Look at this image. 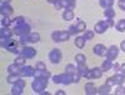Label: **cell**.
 Masks as SVG:
<instances>
[{"label":"cell","mask_w":125,"mask_h":95,"mask_svg":"<svg viewBox=\"0 0 125 95\" xmlns=\"http://www.w3.org/2000/svg\"><path fill=\"white\" fill-rule=\"evenodd\" d=\"M25 85H26L25 80H23V78H21L18 83H15L14 85H13L11 90H10V94H11V95H21V94L24 93Z\"/></svg>","instance_id":"ba28073f"},{"label":"cell","mask_w":125,"mask_h":95,"mask_svg":"<svg viewBox=\"0 0 125 95\" xmlns=\"http://www.w3.org/2000/svg\"><path fill=\"white\" fill-rule=\"evenodd\" d=\"M119 74H121V75H125V63L124 64H120V68H119Z\"/></svg>","instance_id":"f6af8a7d"},{"label":"cell","mask_w":125,"mask_h":95,"mask_svg":"<svg viewBox=\"0 0 125 95\" xmlns=\"http://www.w3.org/2000/svg\"><path fill=\"white\" fill-rule=\"evenodd\" d=\"M48 80L45 78H34L33 83H31V89L35 94H43L48 86Z\"/></svg>","instance_id":"7a4b0ae2"},{"label":"cell","mask_w":125,"mask_h":95,"mask_svg":"<svg viewBox=\"0 0 125 95\" xmlns=\"http://www.w3.org/2000/svg\"><path fill=\"white\" fill-rule=\"evenodd\" d=\"M34 78H45V79H50L51 78V74L48 69H44V70H40V69H36L35 70V74H34Z\"/></svg>","instance_id":"ac0fdd59"},{"label":"cell","mask_w":125,"mask_h":95,"mask_svg":"<svg viewBox=\"0 0 125 95\" xmlns=\"http://www.w3.org/2000/svg\"><path fill=\"white\" fill-rule=\"evenodd\" d=\"M10 0H1V4H9Z\"/></svg>","instance_id":"816d5d0a"},{"label":"cell","mask_w":125,"mask_h":95,"mask_svg":"<svg viewBox=\"0 0 125 95\" xmlns=\"http://www.w3.org/2000/svg\"><path fill=\"white\" fill-rule=\"evenodd\" d=\"M19 38H20L19 44L21 46H25L26 44H36L40 41V34L39 33H29V34L21 35Z\"/></svg>","instance_id":"3957f363"},{"label":"cell","mask_w":125,"mask_h":95,"mask_svg":"<svg viewBox=\"0 0 125 95\" xmlns=\"http://www.w3.org/2000/svg\"><path fill=\"white\" fill-rule=\"evenodd\" d=\"M68 31H69V34H70V35H75V34L78 33V30H76V26H75V24H74V25H70V26L68 28Z\"/></svg>","instance_id":"ab89813d"},{"label":"cell","mask_w":125,"mask_h":95,"mask_svg":"<svg viewBox=\"0 0 125 95\" xmlns=\"http://www.w3.org/2000/svg\"><path fill=\"white\" fill-rule=\"evenodd\" d=\"M25 61H26V58H24L23 55H19L18 58H15L14 63L15 64H18L19 66H24L25 65Z\"/></svg>","instance_id":"e575fe53"},{"label":"cell","mask_w":125,"mask_h":95,"mask_svg":"<svg viewBox=\"0 0 125 95\" xmlns=\"http://www.w3.org/2000/svg\"><path fill=\"white\" fill-rule=\"evenodd\" d=\"M85 43H86V40L84 36H76L75 38V46L79 48V49H83L85 46Z\"/></svg>","instance_id":"83f0119b"},{"label":"cell","mask_w":125,"mask_h":95,"mask_svg":"<svg viewBox=\"0 0 125 95\" xmlns=\"http://www.w3.org/2000/svg\"><path fill=\"white\" fill-rule=\"evenodd\" d=\"M62 19L65 20V21H70V20L74 19V11L70 9H66L62 11Z\"/></svg>","instance_id":"d4e9b609"},{"label":"cell","mask_w":125,"mask_h":95,"mask_svg":"<svg viewBox=\"0 0 125 95\" xmlns=\"http://www.w3.org/2000/svg\"><path fill=\"white\" fill-rule=\"evenodd\" d=\"M13 31H14V34H15L16 36H21V35H25V34L31 33V26H30L28 23H24V24H21V25L14 26Z\"/></svg>","instance_id":"52a82bcc"},{"label":"cell","mask_w":125,"mask_h":95,"mask_svg":"<svg viewBox=\"0 0 125 95\" xmlns=\"http://www.w3.org/2000/svg\"><path fill=\"white\" fill-rule=\"evenodd\" d=\"M76 70H78V68H75V65H73V64H68L65 66V73L70 74V75H73V74H74Z\"/></svg>","instance_id":"d590c367"},{"label":"cell","mask_w":125,"mask_h":95,"mask_svg":"<svg viewBox=\"0 0 125 95\" xmlns=\"http://www.w3.org/2000/svg\"><path fill=\"white\" fill-rule=\"evenodd\" d=\"M125 80V75H121L119 73H115L113 76L106 79V84H109L110 86H118V85H123V83Z\"/></svg>","instance_id":"5b68a950"},{"label":"cell","mask_w":125,"mask_h":95,"mask_svg":"<svg viewBox=\"0 0 125 95\" xmlns=\"http://www.w3.org/2000/svg\"><path fill=\"white\" fill-rule=\"evenodd\" d=\"M60 5H61V9H64V10H66V9H70V10H74V8L75 6H73L68 0H60Z\"/></svg>","instance_id":"1f68e13d"},{"label":"cell","mask_w":125,"mask_h":95,"mask_svg":"<svg viewBox=\"0 0 125 95\" xmlns=\"http://www.w3.org/2000/svg\"><path fill=\"white\" fill-rule=\"evenodd\" d=\"M94 54L98 55V56H106V53H108V48L103 44H96L95 46L93 48Z\"/></svg>","instance_id":"4fadbf2b"},{"label":"cell","mask_w":125,"mask_h":95,"mask_svg":"<svg viewBox=\"0 0 125 95\" xmlns=\"http://www.w3.org/2000/svg\"><path fill=\"white\" fill-rule=\"evenodd\" d=\"M78 21L75 23V26H76V30H78V33H84V31L86 30V24L85 21H83V20L80 19H76Z\"/></svg>","instance_id":"484cf974"},{"label":"cell","mask_w":125,"mask_h":95,"mask_svg":"<svg viewBox=\"0 0 125 95\" xmlns=\"http://www.w3.org/2000/svg\"><path fill=\"white\" fill-rule=\"evenodd\" d=\"M118 6L125 11V0H119V1H118Z\"/></svg>","instance_id":"ee69618b"},{"label":"cell","mask_w":125,"mask_h":95,"mask_svg":"<svg viewBox=\"0 0 125 95\" xmlns=\"http://www.w3.org/2000/svg\"><path fill=\"white\" fill-rule=\"evenodd\" d=\"M35 68H36V69H40V70H44V69H46V66H45V64H44L43 61H38Z\"/></svg>","instance_id":"60d3db41"},{"label":"cell","mask_w":125,"mask_h":95,"mask_svg":"<svg viewBox=\"0 0 125 95\" xmlns=\"http://www.w3.org/2000/svg\"><path fill=\"white\" fill-rule=\"evenodd\" d=\"M78 70H79V73H80L81 76H85L86 79H89L90 69L86 66V63H85V64H78Z\"/></svg>","instance_id":"d6986e66"},{"label":"cell","mask_w":125,"mask_h":95,"mask_svg":"<svg viewBox=\"0 0 125 95\" xmlns=\"http://www.w3.org/2000/svg\"><path fill=\"white\" fill-rule=\"evenodd\" d=\"M46 1H48L49 4H53V5H55L56 3H59V0H46Z\"/></svg>","instance_id":"c3c4849f"},{"label":"cell","mask_w":125,"mask_h":95,"mask_svg":"<svg viewBox=\"0 0 125 95\" xmlns=\"http://www.w3.org/2000/svg\"><path fill=\"white\" fill-rule=\"evenodd\" d=\"M20 79H21L20 74H9V75L6 76V81L9 84H11V85H14L15 83H18Z\"/></svg>","instance_id":"44dd1931"},{"label":"cell","mask_w":125,"mask_h":95,"mask_svg":"<svg viewBox=\"0 0 125 95\" xmlns=\"http://www.w3.org/2000/svg\"><path fill=\"white\" fill-rule=\"evenodd\" d=\"M55 95H66V93H65L64 90H58V91L55 93Z\"/></svg>","instance_id":"7dc6e473"},{"label":"cell","mask_w":125,"mask_h":95,"mask_svg":"<svg viewBox=\"0 0 125 95\" xmlns=\"http://www.w3.org/2000/svg\"><path fill=\"white\" fill-rule=\"evenodd\" d=\"M24 23H26L24 16H16L15 19H13V25H14V26L21 25V24H24Z\"/></svg>","instance_id":"d6a6232c"},{"label":"cell","mask_w":125,"mask_h":95,"mask_svg":"<svg viewBox=\"0 0 125 95\" xmlns=\"http://www.w3.org/2000/svg\"><path fill=\"white\" fill-rule=\"evenodd\" d=\"M14 34L13 30H10L9 28H1L0 29V38H11Z\"/></svg>","instance_id":"cb8c5ba5"},{"label":"cell","mask_w":125,"mask_h":95,"mask_svg":"<svg viewBox=\"0 0 125 95\" xmlns=\"http://www.w3.org/2000/svg\"><path fill=\"white\" fill-rule=\"evenodd\" d=\"M103 70H101V68H93V69H90V73H89V79H100L101 78V75H103Z\"/></svg>","instance_id":"e0dca14e"},{"label":"cell","mask_w":125,"mask_h":95,"mask_svg":"<svg viewBox=\"0 0 125 95\" xmlns=\"http://www.w3.org/2000/svg\"><path fill=\"white\" fill-rule=\"evenodd\" d=\"M59 1H60V0H59ZM54 6H55V9H56V10H60V9H61V5H60V3H56Z\"/></svg>","instance_id":"681fc988"},{"label":"cell","mask_w":125,"mask_h":95,"mask_svg":"<svg viewBox=\"0 0 125 95\" xmlns=\"http://www.w3.org/2000/svg\"><path fill=\"white\" fill-rule=\"evenodd\" d=\"M48 58H49L51 64H59L62 59V54H61L60 49H53V50H50Z\"/></svg>","instance_id":"9c48e42d"},{"label":"cell","mask_w":125,"mask_h":95,"mask_svg":"<svg viewBox=\"0 0 125 95\" xmlns=\"http://www.w3.org/2000/svg\"><path fill=\"white\" fill-rule=\"evenodd\" d=\"M51 79H53L54 84H61V85H70V84H73V78L68 73L58 74V75L51 76Z\"/></svg>","instance_id":"277c9868"},{"label":"cell","mask_w":125,"mask_h":95,"mask_svg":"<svg viewBox=\"0 0 125 95\" xmlns=\"http://www.w3.org/2000/svg\"><path fill=\"white\" fill-rule=\"evenodd\" d=\"M71 78H73V83H74V84H78V83L80 81V79H81V75H80L79 70H76L74 74H73V75H71Z\"/></svg>","instance_id":"74e56055"},{"label":"cell","mask_w":125,"mask_h":95,"mask_svg":"<svg viewBox=\"0 0 125 95\" xmlns=\"http://www.w3.org/2000/svg\"><path fill=\"white\" fill-rule=\"evenodd\" d=\"M13 24V19H10V16L1 15V28H9Z\"/></svg>","instance_id":"4316f807"},{"label":"cell","mask_w":125,"mask_h":95,"mask_svg":"<svg viewBox=\"0 0 125 95\" xmlns=\"http://www.w3.org/2000/svg\"><path fill=\"white\" fill-rule=\"evenodd\" d=\"M104 16L106 19H114L115 18V10L113 8H109V9H104Z\"/></svg>","instance_id":"f546056e"},{"label":"cell","mask_w":125,"mask_h":95,"mask_svg":"<svg viewBox=\"0 0 125 95\" xmlns=\"http://www.w3.org/2000/svg\"><path fill=\"white\" fill-rule=\"evenodd\" d=\"M84 91L86 95H95V94H98V88L95 86L94 83H86L84 86Z\"/></svg>","instance_id":"9a60e30c"},{"label":"cell","mask_w":125,"mask_h":95,"mask_svg":"<svg viewBox=\"0 0 125 95\" xmlns=\"http://www.w3.org/2000/svg\"><path fill=\"white\" fill-rule=\"evenodd\" d=\"M14 9L10 4H0V14L1 15H6V16H10L13 14Z\"/></svg>","instance_id":"5bb4252c"},{"label":"cell","mask_w":125,"mask_h":95,"mask_svg":"<svg viewBox=\"0 0 125 95\" xmlns=\"http://www.w3.org/2000/svg\"><path fill=\"white\" fill-rule=\"evenodd\" d=\"M110 93H111V86L106 83L103 84L100 88H98V94H100V95H109Z\"/></svg>","instance_id":"ffe728a7"},{"label":"cell","mask_w":125,"mask_h":95,"mask_svg":"<svg viewBox=\"0 0 125 95\" xmlns=\"http://www.w3.org/2000/svg\"><path fill=\"white\" fill-rule=\"evenodd\" d=\"M70 38V34L68 30H62V31H54L53 34H51V39L55 43H61V41H66L69 40Z\"/></svg>","instance_id":"8992f818"},{"label":"cell","mask_w":125,"mask_h":95,"mask_svg":"<svg viewBox=\"0 0 125 95\" xmlns=\"http://www.w3.org/2000/svg\"><path fill=\"white\" fill-rule=\"evenodd\" d=\"M108 29H109V28L106 26V24H105V21H104V20H100V21L96 23L95 26H94V30H95L96 34H104Z\"/></svg>","instance_id":"2e32d148"},{"label":"cell","mask_w":125,"mask_h":95,"mask_svg":"<svg viewBox=\"0 0 125 95\" xmlns=\"http://www.w3.org/2000/svg\"><path fill=\"white\" fill-rule=\"evenodd\" d=\"M113 60H110V59H105L103 61V64H101V70L104 71V73H106V71H109V70H111V68H113Z\"/></svg>","instance_id":"7402d4cb"},{"label":"cell","mask_w":125,"mask_h":95,"mask_svg":"<svg viewBox=\"0 0 125 95\" xmlns=\"http://www.w3.org/2000/svg\"><path fill=\"white\" fill-rule=\"evenodd\" d=\"M0 45H1L3 49L10 51V53H14V54H19L20 53V49L19 48V43L15 40H13L11 38H0Z\"/></svg>","instance_id":"6da1fadb"},{"label":"cell","mask_w":125,"mask_h":95,"mask_svg":"<svg viewBox=\"0 0 125 95\" xmlns=\"http://www.w3.org/2000/svg\"><path fill=\"white\" fill-rule=\"evenodd\" d=\"M20 68H21V66H19L18 64L13 63V64H10V65L6 68V71H8V74H19Z\"/></svg>","instance_id":"603a6c76"},{"label":"cell","mask_w":125,"mask_h":95,"mask_svg":"<svg viewBox=\"0 0 125 95\" xmlns=\"http://www.w3.org/2000/svg\"><path fill=\"white\" fill-rule=\"evenodd\" d=\"M118 55H119V48L116 45H111L110 48H108V53H106V56L105 58H108V59H110V60L114 61V60L118 58Z\"/></svg>","instance_id":"7c38bea8"},{"label":"cell","mask_w":125,"mask_h":95,"mask_svg":"<svg viewBox=\"0 0 125 95\" xmlns=\"http://www.w3.org/2000/svg\"><path fill=\"white\" fill-rule=\"evenodd\" d=\"M99 4L103 9H109V8H113L114 0H99Z\"/></svg>","instance_id":"f1b7e54d"},{"label":"cell","mask_w":125,"mask_h":95,"mask_svg":"<svg viewBox=\"0 0 125 95\" xmlns=\"http://www.w3.org/2000/svg\"><path fill=\"white\" fill-rule=\"evenodd\" d=\"M75 61H76V64H85L86 58H85L84 54H76L75 55Z\"/></svg>","instance_id":"836d02e7"},{"label":"cell","mask_w":125,"mask_h":95,"mask_svg":"<svg viewBox=\"0 0 125 95\" xmlns=\"http://www.w3.org/2000/svg\"><path fill=\"white\" fill-rule=\"evenodd\" d=\"M35 70H36V68H33L30 65H24V66L20 68L19 74H20L21 78H31V76H34Z\"/></svg>","instance_id":"8fae6325"},{"label":"cell","mask_w":125,"mask_h":95,"mask_svg":"<svg viewBox=\"0 0 125 95\" xmlns=\"http://www.w3.org/2000/svg\"><path fill=\"white\" fill-rule=\"evenodd\" d=\"M119 68H120V64H119V63H113V68H111V70H114V71H115V73H118L119 71Z\"/></svg>","instance_id":"7bdbcfd3"},{"label":"cell","mask_w":125,"mask_h":95,"mask_svg":"<svg viewBox=\"0 0 125 95\" xmlns=\"http://www.w3.org/2000/svg\"><path fill=\"white\" fill-rule=\"evenodd\" d=\"M104 21H105L108 28H113L114 26V20L113 19H106V20H104Z\"/></svg>","instance_id":"b9f144b4"},{"label":"cell","mask_w":125,"mask_h":95,"mask_svg":"<svg viewBox=\"0 0 125 95\" xmlns=\"http://www.w3.org/2000/svg\"><path fill=\"white\" fill-rule=\"evenodd\" d=\"M94 35H95V33H94L93 30H85V31H84V35H83V36H84L85 40L88 41V40H91V39L94 38Z\"/></svg>","instance_id":"8d00e7d4"},{"label":"cell","mask_w":125,"mask_h":95,"mask_svg":"<svg viewBox=\"0 0 125 95\" xmlns=\"http://www.w3.org/2000/svg\"><path fill=\"white\" fill-rule=\"evenodd\" d=\"M36 54H38V51H36L34 48L28 46V45L23 46L21 49H20V53H19V55H23V56L26 58V59H33V58H35Z\"/></svg>","instance_id":"30bf717a"},{"label":"cell","mask_w":125,"mask_h":95,"mask_svg":"<svg viewBox=\"0 0 125 95\" xmlns=\"http://www.w3.org/2000/svg\"><path fill=\"white\" fill-rule=\"evenodd\" d=\"M115 95H125V88H123L121 85H118V88L115 89Z\"/></svg>","instance_id":"f35d334b"},{"label":"cell","mask_w":125,"mask_h":95,"mask_svg":"<svg viewBox=\"0 0 125 95\" xmlns=\"http://www.w3.org/2000/svg\"><path fill=\"white\" fill-rule=\"evenodd\" d=\"M120 50H123L125 53V40H123L121 43H120Z\"/></svg>","instance_id":"bcb514c9"},{"label":"cell","mask_w":125,"mask_h":95,"mask_svg":"<svg viewBox=\"0 0 125 95\" xmlns=\"http://www.w3.org/2000/svg\"><path fill=\"white\" fill-rule=\"evenodd\" d=\"M115 29L119 31V33H124L125 31V19H120L119 21L115 25Z\"/></svg>","instance_id":"4dcf8cb0"},{"label":"cell","mask_w":125,"mask_h":95,"mask_svg":"<svg viewBox=\"0 0 125 95\" xmlns=\"http://www.w3.org/2000/svg\"><path fill=\"white\" fill-rule=\"evenodd\" d=\"M68 1H69L73 6H75V5H76V0H68Z\"/></svg>","instance_id":"f907efd6"}]
</instances>
